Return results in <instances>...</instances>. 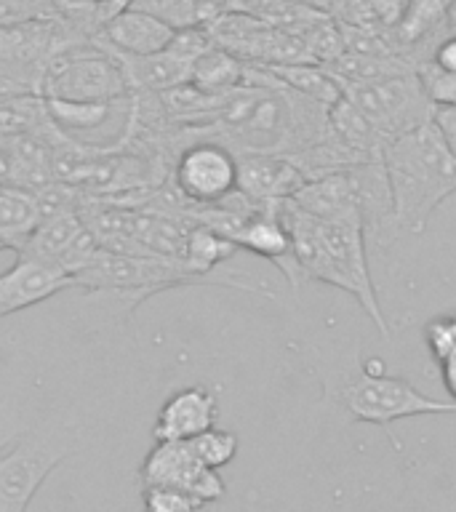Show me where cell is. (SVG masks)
<instances>
[{
	"instance_id": "6da1fadb",
	"label": "cell",
	"mask_w": 456,
	"mask_h": 512,
	"mask_svg": "<svg viewBox=\"0 0 456 512\" xmlns=\"http://www.w3.org/2000/svg\"><path fill=\"white\" fill-rule=\"evenodd\" d=\"M278 211L291 232L296 262L302 267L304 278L320 280L355 296L368 318L374 320V326L387 334V323L368 270L363 219L355 216L342 222H323L302 211L291 198L280 200Z\"/></svg>"
},
{
	"instance_id": "7a4b0ae2",
	"label": "cell",
	"mask_w": 456,
	"mask_h": 512,
	"mask_svg": "<svg viewBox=\"0 0 456 512\" xmlns=\"http://www.w3.org/2000/svg\"><path fill=\"white\" fill-rule=\"evenodd\" d=\"M398 230L422 235L440 203L456 192V155L435 120L398 136L384 150Z\"/></svg>"
},
{
	"instance_id": "3957f363",
	"label": "cell",
	"mask_w": 456,
	"mask_h": 512,
	"mask_svg": "<svg viewBox=\"0 0 456 512\" xmlns=\"http://www.w3.org/2000/svg\"><path fill=\"white\" fill-rule=\"evenodd\" d=\"M75 286L88 294H112L123 302L128 312H134L144 299H152L160 291L179 286H224L238 288L246 294H264L267 288L256 286L240 272H216L200 275L182 259L168 256L115 254L102 248L99 254L75 275ZM270 294V291H267Z\"/></svg>"
},
{
	"instance_id": "277c9868",
	"label": "cell",
	"mask_w": 456,
	"mask_h": 512,
	"mask_svg": "<svg viewBox=\"0 0 456 512\" xmlns=\"http://www.w3.org/2000/svg\"><path fill=\"white\" fill-rule=\"evenodd\" d=\"M83 448V424L48 411L0 459V512H27L48 475Z\"/></svg>"
},
{
	"instance_id": "5b68a950",
	"label": "cell",
	"mask_w": 456,
	"mask_h": 512,
	"mask_svg": "<svg viewBox=\"0 0 456 512\" xmlns=\"http://www.w3.org/2000/svg\"><path fill=\"white\" fill-rule=\"evenodd\" d=\"M379 363L382 360H376V366H371L368 360L366 366L344 384L342 403L355 422L390 430L392 422L408 419V416L456 414V400L430 398L406 379L384 374Z\"/></svg>"
},
{
	"instance_id": "8992f818",
	"label": "cell",
	"mask_w": 456,
	"mask_h": 512,
	"mask_svg": "<svg viewBox=\"0 0 456 512\" xmlns=\"http://www.w3.org/2000/svg\"><path fill=\"white\" fill-rule=\"evenodd\" d=\"M40 94L46 99H62V102L99 104V102H120L134 94L128 86L123 64L110 48L88 46L67 48L54 59H48L43 80H40Z\"/></svg>"
},
{
	"instance_id": "52a82bcc",
	"label": "cell",
	"mask_w": 456,
	"mask_h": 512,
	"mask_svg": "<svg viewBox=\"0 0 456 512\" xmlns=\"http://www.w3.org/2000/svg\"><path fill=\"white\" fill-rule=\"evenodd\" d=\"M342 94L363 112V118L387 144L422 123H430L435 115L416 72L366 83H344Z\"/></svg>"
},
{
	"instance_id": "ba28073f",
	"label": "cell",
	"mask_w": 456,
	"mask_h": 512,
	"mask_svg": "<svg viewBox=\"0 0 456 512\" xmlns=\"http://www.w3.org/2000/svg\"><path fill=\"white\" fill-rule=\"evenodd\" d=\"M171 184L192 206H214L238 190V155L214 136L192 139L176 155Z\"/></svg>"
},
{
	"instance_id": "9c48e42d",
	"label": "cell",
	"mask_w": 456,
	"mask_h": 512,
	"mask_svg": "<svg viewBox=\"0 0 456 512\" xmlns=\"http://www.w3.org/2000/svg\"><path fill=\"white\" fill-rule=\"evenodd\" d=\"M19 251L40 256V259L62 267L75 280V275L102 251V246L91 235L86 222L80 219L78 203H72V206L43 211L38 227L32 230V235Z\"/></svg>"
},
{
	"instance_id": "30bf717a",
	"label": "cell",
	"mask_w": 456,
	"mask_h": 512,
	"mask_svg": "<svg viewBox=\"0 0 456 512\" xmlns=\"http://www.w3.org/2000/svg\"><path fill=\"white\" fill-rule=\"evenodd\" d=\"M142 486L182 488L203 504L219 502L227 491L219 470L200 464L187 440H155L139 467Z\"/></svg>"
},
{
	"instance_id": "8fae6325",
	"label": "cell",
	"mask_w": 456,
	"mask_h": 512,
	"mask_svg": "<svg viewBox=\"0 0 456 512\" xmlns=\"http://www.w3.org/2000/svg\"><path fill=\"white\" fill-rule=\"evenodd\" d=\"M67 288H75L70 272L40 256L16 251V262L6 272H0V318L48 302Z\"/></svg>"
},
{
	"instance_id": "7c38bea8",
	"label": "cell",
	"mask_w": 456,
	"mask_h": 512,
	"mask_svg": "<svg viewBox=\"0 0 456 512\" xmlns=\"http://www.w3.org/2000/svg\"><path fill=\"white\" fill-rule=\"evenodd\" d=\"M278 203L262 206L259 211L248 216L246 224L235 235V246L248 251V254L262 256V259L272 262L286 275L291 288H299L307 278H304L302 267L296 262L294 240H291V232H288L286 222L280 216Z\"/></svg>"
},
{
	"instance_id": "4fadbf2b",
	"label": "cell",
	"mask_w": 456,
	"mask_h": 512,
	"mask_svg": "<svg viewBox=\"0 0 456 512\" xmlns=\"http://www.w3.org/2000/svg\"><path fill=\"white\" fill-rule=\"evenodd\" d=\"M216 416H219V400L214 390L200 384L182 387L163 400L152 424V440L198 438L200 432L216 427Z\"/></svg>"
},
{
	"instance_id": "5bb4252c",
	"label": "cell",
	"mask_w": 456,
	"mask_h": 512,
	"mask_svg": "<svg viewBox=\"0 0 456 512\" xmlns=\"http://www.w3.org/2000/svg\"><path fill=\"white\" fill-rule=\"evenodd\" d=\"M304 184L302 171L286 155L243 152L238 155V192L259 206L294 198Z\"/></svg>"
},
{
	"instance_id": "9a60e30c",
	"label": "cell",
	"mask_w": 456,
	"mask_h": 512,
	"mask_svg": "<svg viewBox=\"0 0 456 512\" xmlns=\"http://www.w3.org/2000/svg\"><path fill=\"white\" fill-rule=\"evenodd\" d=\"M104 40L107 48L123 56H152L166 51L174 40L176 27L166 19L144 11V8L126 6L104 19Z\"/></svg>"
},
{
	"instance_id": "2e32d148",
	"label": "cell",
	"mask_w": 456,
	"mask_h": 512,
	"mask_svg": "<svg viewBox=\"0 0 456 512\" xmlns=\"http://www.w3.org/2000/svg\"><path fill=\"white\" fill-rule=\"evenodd\" d=\"M291 200L302 211L315 219H323V222H342V219H355V216L363 219L358 192H355L350 174H334L304 182Z\"/></svg>"
},
{
	"instance_id": "e0dca14e",
	"label": "cell",
	"mask_w": 456,
	"mask_h": 512,
	"mask_svg": "<svg viewBox=\"0 0 456 512\" xmlns=\"http://www.w3.org/2000/svg\"><path fill=\"white\" fill-rule=\"evenodd\" d=\"M115 54V51H112ZM123 64L128 86L131 91H144V94H163L168 88L190 83L192 64L179 59L171 51H160L152 56H123L115 54Z\"/></svg>"
},
{
	"instance_id": "ac0fdd59",
	"label": "cell",
	"mask_w": 456,
	"mask_h": 512,
	"mask_svg": "<svg viewBox=\"0 0 456 512\" xmlns=\"http://www.w3.org/2000/svg\"><path fill=\"white\" fill-rule=\"evenodd\" d=\"M259 67V64H256ZM264 70L283 80L291 91L307 96L312 102L323 107H334L342 99V86L334 78V72L315 62H294V64H262Z\"/></svg>"
},
{
	"instance_id": "d6986e66",
	"label": "cell",
	"mask_w": 456,
	"mask_h": 512,
	"mask_svg": "<svg viewBox=\"0 0 456 512\" xmlns=\"http://www.w3.org/2000/svg\"><path fill=\"white\" fill-rule=\"evenodd\" d=\"M190 83L206 94H230L246 83V62L224 48L211 46L192 62Z\"/></svg>"
},
{
	"instance_id": "ffe728a7",
	"label": "cell",
	"mask_w": 456,
	"mask_h": 512,
	"mask_svg": "<svg viewBox=\"0 0 456 512\" xmlns=\"http://www.w3.org/2000/svg\"><path fill=\"white\" fill-rule=\"evenodd\" d=\"M40 222V206L35 195L16 187H3L0 190V243L11 251L27 243L32 230Z\"/></svg>"
},
{
	"instance_id": "44dd1931",
	"label": "cell",
	"mask_w": 456,
	"mask_h": 512,
	"mask_svg": "<svg viewBox=\"0 0 456 512\" xmlns=\"http://www.w3.org/2000/svg\"><path fill=\"white\" fill-rule=\"evenodd\" d=\"M328 123L347 147L363 152L368 158H384L387 142L376 134L374 126L363 118V112L347 96H342L334 107H328Z\"/></svg>"
},
{
	"instance_id": "7402d4cb",
	"label": "cell",
	"mask_w": 456,
	"mask_h": 512,
	"mask_svg": "<svg viewBox=\"0 0 456 512\" xmlns=\"http://www.w3.org/2000/svg\"><path fill=\"white\" fill-rule=\"evenodd\" d=\"M240 248L230 238H224L206 224H192L187 235V248H184V262L200 275H216L219 264L238 254Z\"/></svg>"
},
{
	"instance_id": "603a6c76",
	"label": "cell",
	"mask_w": 456,
	"mask_h": 512,
	"mask_svg": "<svg viewBox=\"0 0 456 512\" xmlns=\"http://www.w3.org/2000/svg\"><path fill=\"white\" fill-rule=\"evenodd\" d=\"M38 419L40 408L30 395L14 392V395L0 398V459L14 448L16 440L22 438Z\"/></svg>"
},
{
	"instance_id": "cb8c5ba5",
	"label": "cell",
	"mask_w": 456,
	"mask_h": 512,
	"mask_svg": "<svg viewBox=\"0 0 456 512\" xmlns=\"http://www.w3.org/2000/svg\"><path fill=\"white\" fill-rule=\"evenodd\" d=\"M200 464H206L211 470H222L238 456V435L232 430H222V427H211V430L200 432L198 438L187 440Z\"/></svg>"
},
{
	"instance_id": "d4e9b609",
	"label": "cell",
	"mask_w": 456,
	"mask_h": 512,
	"mask_svg": "<svg viewBox=\"0 0 456 512\" xmlns=\"http://www.w3.org/2000/svg\"><path fill=\"white\" fill-rule=\"evenodd\" d=\"M416 78L432 107H456V72L440 67L432 59H424L416 67Z\"/></svg>"
},
{
	"instance_id": "484cf974",
	"label": "cell",
	"mask_w": 456,
	"mask_h": 512,
	"mask_svg": "<svg viewBox=\"0 0 456 512\" xmlns=\"http://www.w3.org/2000/svg\"><path fill=\"white\" fill-rule=\"evenodd\" d=\"M206 504L195 499L182 488L168 486H142L144 512H200Z\"/></svg>"
},
{
	"instance_id": "4316f807",
	"label": "cell",
	"mask_w": 456,
	"mask_h": 512,
	"mask_svg": "<svg viewBox=\"0 0 456 512\" xmlns=\"http://www.w3.org/2000/svg\"><path fill=\"white\" fill-rule=\"evenodd\" d=\"M424 342L438 363L451 358L456 352V318H432L424 326Z\"/></svg>"
},
{
	"instance_id": "83f0119b",
	"label": "cell",
	"mask_w": 456,
	"mask_h": 512,
	"mask_svg": "<svg viewBox=\"0 0 456 512\" xmlns=\"http://www.w3.org/2000/svg\"><path fill=\"white\" fill-rule=\"evenodd\" d=\"M432 120H435L440 136L446 139L448 150L456 155V107H435Z\"/></svg>"
},
{
	"instance_id": "f1b7e54d",
	"label": "cell",
	"mask_w": 456,
	"mask_h": 512,
	"mask_svg": "<svg viewBox=\"0 0 456 512\" xmlns=\"http://www.w3.org/2000/svg\"><path fill=\"white\" fill-rule=\"evenodd\" d=\"M440 376H443V384H446L451 400H456V352L440 363Z\"/></svg>"
},
{
	"instance_id": "f546056e",
	"label": "cell",
	"mask_w": 456,
	"mask_h": 512,
	"mask_svg": "<svg viewBox=\"0 0 456 512\" xmlns=\"http://www.w3.org/2000/svg\"><path fill=\"white\" fill-rule=\"evenodd\" d=\"M446 35H456V0H451V6H448Z\"/></svg>"
},
{
	"instance_id": "4dcf8cb0",
	"label": "cell",
	"mask_w": 456,
	"mask_h": 512,
	"mask_svg": "<svg viewBox=\"0 0 456 512\" xmlns=\"http://www.w3.org/2000/svg\"><path fill=\"white\" fill-rule=\"evenodd\" d=\"M3 187H11V179H8V163H6V155L0 152V190Z\"/></svg>"
},
{
	"instance_id": "1f68e13d",
	"label": "cell",
	"mask_w": 456,
	"mask_h": 512,
	"mask_svg": "<svg viewBox=\"0 0 456 512\" xmlns=\"http://www.w3.org/2000/svg\"><path fill=\"white\" fill-rule=\"evenodd\" d=\"M88 3H94V6H104V3H110V0H88Z\"/></svg>"
}]
</instances>
